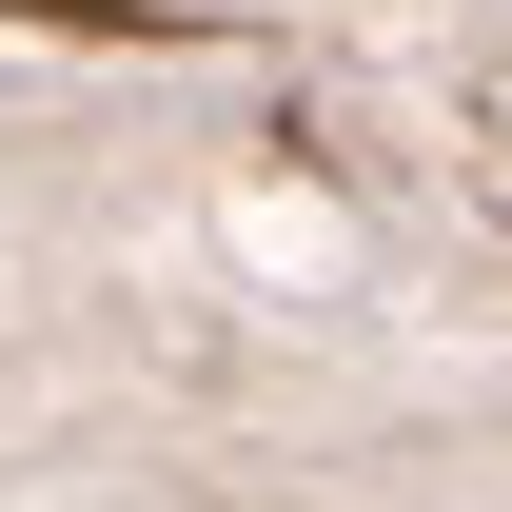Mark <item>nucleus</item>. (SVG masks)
Here are the masks:
<instances>
[{
	"mask_svg": "<svg viewBox=\"0 0 512 512\" xmlns=\"http://www.w3.org/2000/svg\"><path fill=\"white\" fill-rule=\"evenodd\" d=\"M20 20H119V0H20Z\"/></svg>",
	"mask_w": 512,
	"mask_h": 512,
	"instance_id": "nucleus-1",
	"label": "nucleus"
}]
</instances>
